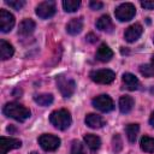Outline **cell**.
<instances>
[{
    "instance_id": "6da1fadb",
    "label": "cell",
    "mask_w": 154,
    "mask_h": 154,
    "mask_svg": "<svg viewBox=\"0 0 154 154\" xmlns=\"http://www.w3.org/2000/svg\"><path fill=\"white\" fill-rule=\"evenodd\" d=\"M2 112L6 117L13 118L17 122H24L30 117V109L17 102H8L4 106Z\"/></svg>"
},
{
    "instance_id": "7a4b0ae2",
    "label": "cell",
    "mask_w": 154,
    "mask_h": 154,
    "mask_svg": "<svg viewBox=\"0 0 154 154\" xmlns=\"http://www.w3.org/2000/svg\"><path fill=\"white\" fill-rule=\"evenodd\" d=\"M49 122L54 128H57L59 130H66L71 125L72 119H71L70 112L65 108H61V109H57L51 113Z\"/></svg>"
},
{
    "instance_id": "3957f363",
    "label": "cell",
    "mask_w": 154,
    "mask_h": 154,
    "mask_svg": "<svg viewBox=\"0 0 154 154\" xmlns=\"http://www.w3.org/2000/svg\"><path fill=\"white\" fill-rule=\"evenodd\" d=\"M57 85H58V89H59V91L61 93V95L64 97L72 96V94L76 90V83H75V81L72 78H70V77L64 76V75L58 76V78H57Z\"/></svg>"
},
{
    "instance_id": "277c9868",
    "label": "cell",
    "mask_w": 154,
    "mask_h": 154,
    "mask_svg": "<svg viewBox=\"0 0 154 154\" xmlns=\"http://www.w3.org/2000/svg\"><path fill=\"white\" fill-rule=\"evenodd\" d=\"M135 13H136V8L130 2H124V4L119 5L114 11L116 18L120 22H128V20L132 19L135 17Z\"/></svg>"
},
{
    "instance_id": "5b68a950",
    "label": "cell",
    "mask_w": 154,
    "mask_h": 154,
    "mask_svg": "<svg viewBox=\"0 0 154 154\" xmlns=\"http://www.w3.org/2000/svg\"><path fill=\"white\" fill-rule=\"evenodd\" d=\"M90 78L95 83L99 84H109L114 81L116 73L112 70L108 69H102V70H95L90 72Z\"/></svg>"
},
{
    "instance_id": "8992f818",
    "label": "cell",
    "mask_w": 154,
    "mask_h": 154,
    "mask_svg": "<svg viewBox=\"0 0 154 154\" xmlns=\"http://www.w3.org/2000/svg\"><path fill=\"white\" fill-rule=\"evenodd\" d=\"M38 143L41 146V148L46 152H54L59 148L60 146V138L54 136V135H49V134H43L38 137Z\"/></svg>"
},
{
    "instance_id": "52a82bcc",
    "label": "cell",
    "mask_w": 154,
    "mask_h": 154,
    "mask_svg": "<svg viewBox=\"0 0 154 154\" xmlns=\"http://www.w3.org/2000/svg\"><path fill=\"white\" fill-rule=\"evenodd\" d=\"M93 106L101 111V112H111L113 108H114V103H113V100L111 99V96L106 95V94H102V95H99L93 99Z\"/></svg>"
},
{
    "instance_id": "ba28073f",
    "label": "cell",
    "mask_w": 154,
    "mask_h": 154,
    "mask_svg": "<svg viewBox=\"0 0 154 154\" xmlns=\"http://www.w3.org/2000/svg\"><path fill=\"white\" fill-rule=\"evenodd\" d=\"M55 10L57 8H55L54 1H43V2H41V4L37 5L35 12H36V14L40 18L47 19V18H51V17L54 16Z\"/></svg>"
},
{
    "instance_id": "9c48e42d",
    "label": "cell",
    "mask_w": 154,
    "mask_h": 154,
    "mask_svg": "<svg viewBox=\"0 0 154 154\" xmlns=\"http://www.w3.org/2000/svg\"><path fill=\"white\" fill-rule=\"evenodd\" d=\"M14 26V17L6 10H0V30L8 32Z\"/></svg>"
},
{
    "instance_id": "30bf717a",
    "label": "cell",
    "mask_w": 154,
    "mask_h": 154,
    "mask_svg": "<svg viewBox=\"0 0 154 154\" xmlns=\"http://www.w3.org/2000/svg\"><path fill=\"white\" fill-rule=\"evenodd\" d=\"M22 142L18 138H12V137H1L0 138V154H7V152L12 149L20 148Z\"/></svg>"
},
{
    "instance_id": "8fae6325",
    "label": "cell",
    "mask_w": 154,
    "mask_h": 154,
    "mask_svg": "<svg viewBox=\"0 0 154 154\" xmlns=\"http://www.w3.org/2000/svg\"><path fill=\"white\" fill-rule=\"evenodd\" d=\"M142 32H143L142 25L138 24V23H136V24L130 25V26L125 30L124 37H125V40H126L128 42H135L136 40L140 38V36L142 35Z\"/></svg>"
},
{
    "instance_id": "7c38bea8",
    "label": "cell",
    "mask_w": 154,
    "mask_h": 154,
    "mask_svg": "<svg viewBox=\"0 0 154 154\" xmlns=\"http://www.w3.org/2000/svg\"><path fill=\"white\" fill-rule=\"evenodd\" d=\"M35 26H36L35 22L32 19H30V18H26V19L20 22L19 28H18V34L20 36H23V37H26V36H29V35H31L34 32Z\"/></svg>"
},
{
    "instance_id": "4fadbf2b",
    "label": "cell",
    "mask_w": 154,
    "mask_h": 154,
    "mask_svg": "<svg viewBox=\"0 0 154 154\" xmlns=\"http://www.w3.org/2000/svg\"><path fill=\"white\" fill-rule=\"evenodd\" d=\"M95 57H96V59H97L99 61H101V63H107V61H109V60L113 58V52H112V49H111L106 43H102V45H100V47L97 48Z\"/></svg>"
},
{
    "instance_id": "5bb4252c",
    "label": "cell",
    "mask_w": 154,
    "mask_h": 154,
    "mask_svg": "<svg viewBox=\"0 0 154 154\" xmlns=\"http://www.w3.org/2000/svg\"><path fill=\"white\" fill-rule=\"evenodd\" d=\"M122 81H123L124 88L128 89V90H131V91H132V90H136V89L138 88V83H140V82H138L137 77H136L135 75L130 73V72L124 73Z\"/></svg>"
},
{
    "instance_id": "9a60e30c",
    "label": "cell",
    "mask_w": 154,
    "mask_h": 154,
    "mask_svg": "<svg viewBox=\"0 0 154 154\" xmlns=\"http://www.w3.org/2000/svg\"><path fill=\"white\" fill-rule=\"evenodd\" d=\"M84 122L91 129H100V128H102L105 125V120L102 119V117H100V116H97L95 113H89L85 117Z\"/></svg>"
},
{
    "instance_id": "2e32d148",
    "label": "cell",
    "mask_w": 154,
    "mask_h": 154,
    "mask_svg": "<svg viewBox=\"0 0 154 154\" xmlns=\"http://www.w3.org/2000/svg\"><path fill=\"white\" fill-rule=\"evenodd\" d=\"M83 29V20L82 18H73L71 19L66 25V31L70 35H77Z\"/></svg>"
},
{
    "instance_id": "e0dca14e",
    "label": "cell",
    "mask_w": 154,
    "mask_h": 154,
    "mask_svg": "<svg viewBox=\"0 0 154 154\" xmlns=\"http://www.w3.org/2000/svg\"><path fill=\"white\" fill-rule=\"evenodd\" d=\"M84 142L87 144V147L91 150V152H96L100 146H101V140L99 136L93 135V134H87L84 136Z\"/></svg>"
},
{
    "instance_id": "ac0fdd59",
    "label": "cell",
    "mask_w": 154,
    "mask_h": 154,
    "mask_svg": "<svg viewBox=\"0 0 154 154\" xmlns=\"http://www.w3.org/2000/svg\"><path fill=\"white\" fill-rule=\"evenodd\" d=\"M14 53V48L12 47V45H10L8 42H6L5 40L0 41V58L1 60H6L10 59Z\"/></svg>"
},
{
    "instance_id": "d6986e66",
    "label": "cell",
    "mask_w": 154,
    "mask_h": 154,
    "mask_svg": "<svg viewBox=\"0 0 154 154\" xmlns=\"http://www.w3.org/2000/svg\"><path fill=\"white\" fill-rule=\"evenodd\" d=\"M134 105H135V101L129 95H124L119 99V109L122 113H129L132 109Z\"/></svg>"
},
{
    "instance_id": "ffe728a7",
    "label": "cell",
    "mask_w": 154,
    "mask_h": 154,
    "mask_svg": "<svg viewBox=\"0 0 154 154\" xmlns=\"http://www.w3.org/2000/svg\"><path fill=\"white\" fill-rule=\"evenodd\" d=\"M96 28H97L99 30H101V31H107V32H109V31H112V29H113V23H112L111 18L105 14V16H101V17L97 19V22H96Z\"/></svg>"
},
{
    "instance_id": "44dd1931",
    "label": "cell",
    "mask_w": 154,
    "mask_h": 154,
    "mask_svg": "<svg viewBox=\"0 0 154 154\" xmlns=\"http://www.w3.org/2000/svg\"><path fill=\"white\" fill-rule=\"evenodd\" d=\"M141 149L146 153H154V138L150 136H143L140 141Z\"/></svg>"
},
{
    "instance_id": "7402d4cb",
    "label": "cell",
    "mask_w": 154,
    "mask_h": 154,
    "mask_svg": "<svg viewBox=\"0 0 154 154\" xmlns=\"http://www.w3.org/2000/svg\"><path fill=\"white\" fill-rule=\"evenodd\" d=\"M138 131H140L138 124H129V125H126L125 132H126V137H128V140H129L130 143H134L136 141L137 135H138Z\"/></svg>"
},
{
    "instance_id": "603a6c76",
    "label": "cell",
    "mask_w": 154,
    "mask_h": 154,
    "mask_svg": "<svg viewBox=\"0 0 154 154\" xmlns=\"http://www.w3.org/2000/svg\"><path fill=\"white\" fill-rule=\"evenodd\" d=\"M34 100L40 106H48L53 102V95L52 94H38L34 97Z\"/></svg>"
},
{
    "instance_id": "cb8c5ba5",
    "label": "cell",
    "mask_w": 154,
    "mask_h": 154,
    "mask_svg": "<svg viewBox=\"0 0 154 154\" xmlns=\"http://www.w3.org/2000/svg\"><path fill=\"white\" fill-rule=\"evenodd\" d=\"M81 6L79 0H64L63 1V7L66 12H75L77 8Z\"/></svg>"
},
{
    "instance_id": "d4e9b609",
    "label": "cell",
    "mask_w": 154,
    "mask_h": 154,
    "mask_svg": "<svg viewBox=\"0 0 154 154\" xmlns=\"http://www.w3.org/2000/svg\"><path fill=\"white\" fill-rule=\"evenodd\" d=\"M71 154H85V148L84 144L79 141H73L71 144Z\"/></svg>"
},
{
    "instance_id": "484cf974",
    "label": "cell",
    "mask_w": 154,
    "mask_h": 154,
    "mask_svg": "<svg viewBox=\"0 0 154 154\" xmlns=\"http://www.w3.org/2000/svg\"><path fill=\"white\" fill-rule=\"evenodd\" d=\"M140 72L144 76V77H153L154 75V70L149 64H144L140 66Z\"/></svg>"
},
{
    "instance_id": "4316f807",
    "label": "cell",
    "mask_w": 154,
    "mask_h": 154,
    "mask_svg": "<svg viewBox=\"0 0 154 154\" xmlns=\"http://www.w3.org/2000/svg\"><path fill=\"white\" fill-rule=\"evenodd\" d=\"M6 4L13 10H20L25 5V1L24 0H6Z\"/></svg>"
},
{
    "instance_id": "83f0119b",
    "label": "cell",
    "mask_w": 154,
    "mask_h": 154,
    "mask_svg": "<svg viewBox=\"0 0 154 154\" xmlns=\"http://www.w3.org/2000/svg\"><path fill=\"white\" fill-rule=\"evenodd\" d=\"M141 6L147 10H154V0H146L141 1Z\"/></svg>"
},
{
    "instance_id": "f1b7e54d",
    "label": "cell",
    "mask_w": 154,
    "mask_h": 154,
    "mask_svg": "<svg viewBox=\"0 0 154 154\" xmlns=\"http://www.w3.org/2000/svg\"><path fill=\"white\" fill-rule=\"evenodd\" d=\"M89 6H90L91 10H101L103 7V4L101 1H90Z\"/></svg>"
},
{
    "instance_id": "f546056e",
    "label": "cell",
    "mask_w": 154,
    "mask_h": 154,
    "mask_svg": "<svg viewBox=\"0 0 154 154\" xmlns=\"http://www.w3.org/2000/svg\"><path fill=\"white\" fill-rule=\"evenodd\" d=\"M96 40H97V37H96L94 34H88V35H87V41H89V42L93 43V42H95Z\"/></svg>"
},
{
    "instance_id": "4dcf8cb0",
    "label": "cell",
    "mask_w": 154,
    "mask_h": 154,
    "mask_svg": "<svg viewBox=\"0 0 154 154\" xmlns=\"http://www.w3.org/2000/svg\"><path fill=\"white\" fill-rule=\"evenodd\" d=\"M149 124L152 125V126H154V111L152 112V114H150V118H149Z\"/></svg>"
},
{
    "instance_id": "1f68e13d",
    "label": "cell",
    "mask_w": 154,
    "mask_h": 154,
    "mask_svg": "<svg viewBox=\"0 0 154 154\" xmlns=\"http://www.w3.org/2000/svg\"><path fill=\"white\" fill-rule=\"evenodd\" d=\"M150 66L153 67V70H154V55L152 57V61H150Z\"/></svg>"
}]
</instances>
